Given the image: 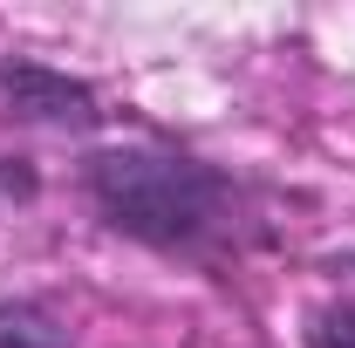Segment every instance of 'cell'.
I'll return each instance as SVG.
<instances>
[{"label":"cell","instance_id":"3","mask_svg":"<svg viewBox=\"0 0 355 348\" xmlns=\"http://www.w3.org/2000/svg\"><path fill=\"white\" fill-rule=\"evenodd\" d=\"M0 348H69V335L55 328V314H48V307L0 301Z\"/></svg>","mask_w":355,"mask_h":348},{"label":"cell","instance_id":"5","mask_svg":"<svg viewBox=\"0 0 355 348\" xmlns=\"http://www.w3.org/2000/svg\"><path fill=\"white\" fill-rule=\"evenodd\" d=\"M28 191H35V171H28L21 157H14V164L0 157V205H7V198H28Z\"/></svg>","mask_w":355,"mask_h":348},{"label":"cell","instance_id":"2","mask_svg":"<svg viewBox=\"0 0 355 348\" xmlns=\"http://www.w3.org/2000/svg\"><path fill=\"white\" fill-rule=\"evenodd\" d=\"M103 110H96V89L42 69V62H14L0 55V123H42V130H89Z\"/></svg>","mask_w":355,"mask_h":348},{"label":"cell","instance_id":"1","mask_svg":"<svg viewBox=\"0 0 355 348\" xmlns=\"http://www.w3.org/2000/svg\"><path fill=\"white\" fill-rule=\"evenodd\" d=\"M89 198L103 205L116 232L150 239V246H205L232 218L225 177L178 150H96Z\"/></svg>","mask_w":355,"mask_h":348},{"label":"cell","instance_id":"4","mask_svg":"<svg viewBox=\"0 0 355 348\" xmlns=\"http://www.w3.org/2000/svg\"><path fill=\"white\" fill-rule=\"evenodd\" d=\"M314 348H355V301L328 307V314L314 321Z\"/></svg>","mask_w":355,"mask_h":348}]
</instances>
